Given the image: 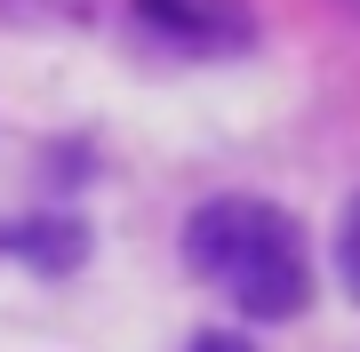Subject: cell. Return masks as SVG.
Listing matches in <instances>:
<instances>
[{
    "mask_svg": "<svg viewBox=\"0 0 360 352\" xmlns=\"http://www.w3.org/2000/svg\"><path fill=\"white\" fill-rule=\"evenodd\" d=\"M336 273H345V288L360 296V193H352V209H345V224H336Z\"/></svg>",
    "mask_w": 360,
    "mask_h": 352,
    "instance_id": "3957f363",
    "label": "cell"
},
{
    "mask_svg": "<svg viewBox=\"0 0 360 352\" xmlns=\"http://www.w3.org/2000/svg\"><path fill=\"white\" fill-rule=\"evenodd\" d=\"M184 256L193 273L232 296L248 320H296L312 296V273H304V233H296L288 209L272 200H208V209L184 224Z\"/></svg>",
    "mask_w": 360,
    "mask_h": 352,
    "instance_id": "6da1fadb",
    "label": "cell"
},
{
    "mask_svg": "<svg viewBox=\"0 0 360 352\" xmlns=\"http://www.w3.org/2000/svg\"><path fill=\"white\" fill-rule=\"evenodd\" d=\"M193 352H248V344H240V337H200Z\"/></svg>",
    "mask_w": 360,
    "mask_h": 352,
    "instance_id": "277c9868",
    "label": "cell"
},
{
    "mask_svg": "<svg viewBox=\"0 0 360 352\" xmlns=\"http://www.w3.org/2000/svg\"><path fill=\"white\" fill-rule=\"evenodd\" d=\"M144 25L168 32L176 48H240L248 8L240 0H144Z\"/></svg>",
    "mask_w": 360,
    "mask_h": 352,
    "instance_id": "7a4b0ae2",
    "label": "cell"
}]
</instances>
